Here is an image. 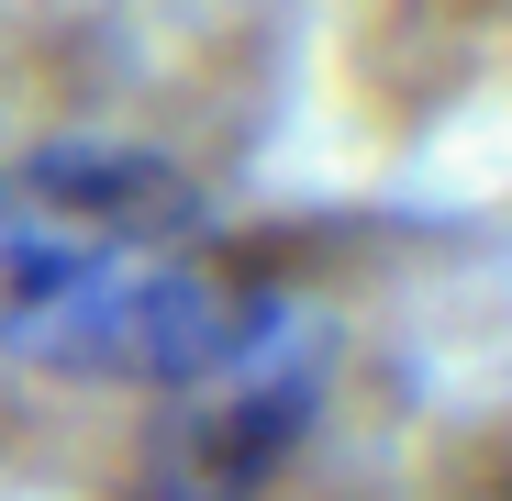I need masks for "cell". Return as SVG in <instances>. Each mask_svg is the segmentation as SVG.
Here are the masks:
<instances>
[{"mask_svg":"<svg viewBox=\"0 0 512 501\" xmlns=\"http://www.w3.org/2000/svg\"><path fill=\"white\" fill-rule=\"evenodd\" d=\"M0 357L179 412L312 401L301 312L156 156L45 145L0 167Z\"/></svg>","mask_w":512,"mask_h":501,"instance_id":"1","label":"cell"}]
</instances>
